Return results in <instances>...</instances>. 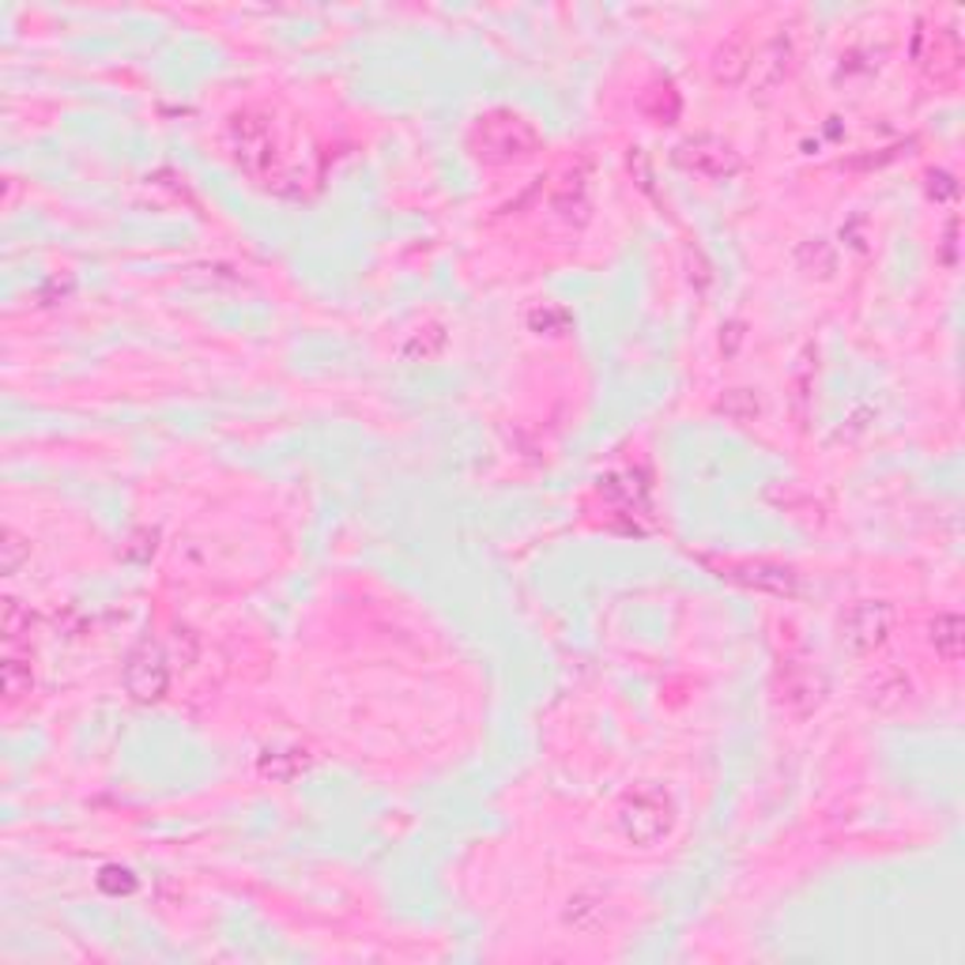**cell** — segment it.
I'll return each instance as SVG.
<instances>
[{"label": "cell", "instance_id": "obj_1", "mask_svg": "<svg viewBox=\"0 0 965 965\" xmlns=\"http://www.w3.org/2000/svg\"><path fill=\"white\" fill-rule=\"evenodd\" d=\"M536 144H540L536 129H532L524 118L510 113V110L487 113V118H479L476 129H472V147H476L482 159H490V163L524 159V155L536 152Z\"/></svg>", "mask_w": 965, "mask_h": 965}, {"label": "cell", "instance_id": "obj_2", "mask_svg": "<svg viewBox=\"0 0 965 965\" xmlns=\"http://www.w3.org/2000/svg\"><path fill=\"white\" fill-rule=\"evenodd\" d=\"M622 833H626L634 845H656L661 838H668L675 814H672V800L661 792V788H637L622 800Z\"/></svg>", "mask_w": 965, "mask_h": 965}, {"label": "cell", "instance_id": "obj_3", "mask_svg": "<svg viewBox=\"0 0 965 965\" xmlns=\"http://www.w3.org/2000/svg\"><path fill=\"white\" fill-rule=\"evenodd\" d=\"M125 683L129 690L140 701H155L166 695V683H170V664H166V653L159 648V642H140L129 656V668H125Z\"/></svg>", "mask_w": 965, "mask_h": 965}, {"label": "cell", "instance_id": "obj_4", "mask_svg": "<svg viewBox=\"0 0 965 965\" xmlns=\"http://www.w3.org/2000/svg\"><path fill=\"white\" fill-rule=\"evenodd\" d=\"M890 622H894L890 603L864 600L845 615L841 637H845V645L853 648V653H872V648H879L886 642V634H890Z\"/></svg>", "mask_w": 965, "mask_h": 965}, {"label": "cell", "instance_id": "obj_5", "mask_svg": "<svg viewBox=\"0 0 965 965\" xmlns=\"http://www.w3.org/2000/svg\"><path fill=\"white\" fill-rule=\"evenodd\" d=\"M231 140H234V152H239V163L249 174H265L268 166H271V133H268L265 121H257V118H234Z\"/></svg>", "mask_w": 965, "mask_h": 965}, {"label": "cell", "instance_id": "obj_6", "mask_svg": "<svg viewBox=\"0 0 965 965\" xmlns=\"http://www.w3.org/2000/svg\"><path fill=\"white\" fill-rule=\"evenodd\" d=\"M679 163L690 166V170H698V174H706V178H724V174H732L735 166H740L732 147L717 136L687 140V144L679 147Z\"/></svg>", "mask_w": 965, "mask_h": 965}, {"label": "cell", "instance_id": "obj_7", "mask_svg": "<svg viewBox=\"0 0 965 965\" xmlns=\"http://www.w3.org/2000/svg\"><path fill=\"white\" fill-rule=\"evenodd\" d=\"M780 698H785L796 713H811V709L822 701L819 672L803 668V664H785V675H780Z\"/></svg>", "mask_w": 965, "mask_h": 965}, {"label": "cell", "instance_id": "obj_8", "mask_svg": "<svg viewBox=\"0 0 965 965\" xmlns=\"http://www.w3.org/2000/svg\"><path fill=\"white\" fill-rule=\"evenodd\" d=\"M920 38L932 42V54L920 57V65H924L928 73L935 76V80H951V76L958 73V65H962L958 38H954V34H943V31H935V34H920Z\"/></svg>", "mask_w": 965, "mask_h": 965}, {"label": "cell", "instance_id": "obj_9", "mask_svg": "<svg viewBox=\"0 0 965 965\" xmlns=\"http://www.w3.org/2000/svg\"><path fill=\"white\" fill-rule=\"evenodd\" d=\"M932 642H935V653L943 656V661H958L962 656V619L939 615L932 622Z\"/></svg>", "mask_w": 965, "mask_h": 965}, {"label": "cell", "instance_id": "obj_10", "mask_svg": "<svg viewBox=\"0 0 965 965\" xmlns=\"http://www.w3.org/2000/svg\"><path fill=\"white\" fill-rule=\"evenodd\" d=\"M751 68V60H747V54H743V46L740 42H728V46H721L717 49V60H713V76L721 84H735V80H743V73H747Z\"/></svg>", "mask_w": 965, "mask_h": 965}, {"label": "cell", "instance_id": "obj_11", "mask_svg": "<svg viewBox=\"0 0 965 965\" xmlns=\"http://www.w3.org/2000/svg\"><path fill=\"white\" fill-rule=\"evenodd\" d=\"M4 695L8 701H20L23 695H31V664H23L20 656H8L4 661Z\"/></svg>", "mask_w": 965, "mask_h": 965}, {"label": "cell", "instance_id": "obj_12", "mask_svg": "<svg viewBox=\"0 0 965 965\" xmlns=\"http://www.w3.org/2000/svg\"><path fill=\"white\" fill-rule=\"evenodd\" d=\"M886 679H890V687H875V690H879V695H872V698L879 701L883 709H894L901 698H909V683L901 679L898 672H890V675H886Z\"/></svg>", "mask_w": 965, "mask_h": 965}, {"label": "cell", "instance_id": "obj_13", "mask_svg": "<svg viewBox=\"0 0 965 965\" xmlns=\"http://www.w3.org/2000/svg\"><path fill=\"white\" fill-rule=\"evenodd\" d=\"M23 626H31V615H23L20 603L8 600V603H4V637H8V642H15Z\"/></svg>", "mask_w": 965, "mask_h": 965}, {"label": "cell", "instance_id": "obj_14", "mask_svg": "<svg viewBox=\"0 0 965 965\" xmlns=\"http://www.w3.org/2000/svg\"><path fill=\"white\" fill-rule=\"evenodd\" d=\"M23 555H27L23 540L15 536V532H4V569H8V574H15V566L23 563Z\"/></svg>", "mask_w": 965, "mask_h": 965}]
</instances>
